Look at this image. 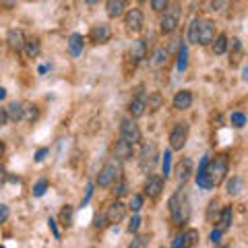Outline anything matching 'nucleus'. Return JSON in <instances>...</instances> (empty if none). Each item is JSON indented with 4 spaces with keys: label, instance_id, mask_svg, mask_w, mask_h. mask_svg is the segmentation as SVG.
<instances>
[{
    "label": "nucleus",
    "instance_id": "obj_1",
    "mask_svg": "<svg viewBox=\"0 0 248 248\" xmlns=\"http://www.w3.org/2000/svg\"><path fill=\"white\" fill-rule=\"evenodd\" d=\"M168 209H170V217H172L174 226H182V223L190 219V203L184 192H176L174 197H170Z\"/></svg>",
    "mask_w": 248,
    "mask_h": 248
},
{
    "label": "nucleus",
    "instance_id": "obj_2",
    "mask_svg": "<svg viewBox=\"0 0 248 248\" xmlns=\"http://www.w3.org/2000/svg\"><path fill=\"white\" fill-rule=\"evenodd\" d=\"M228 170H230V159H228V155L221 153V155H215L213 161L209 159V164H207V180H209V184H211V188L219 186L223 180H226Z\"/></svg>",
    "mask_w": 248,
    "mask_h": 248
},
{
    "label": "nucleus",
    "instance_id": "obj_3",
    "mask_svg": "<svg viewBox=\"0 0 248 248\" xmlns=\"http://www.w3.org/2000/svg\"><path fill=\"white\" fill-rule=\"evenodd\" d=\"M120 172H122L120 161L114 155V157L108 159L106 166L99 170V174H97V186H99V188H108V186H112L114 182H118L120 180Z\"/></svg>",
    "mask_w": 248,
    "mask_h": 248
},
{
    "label": "nucleus",
    "instance_id": "obj_4",
    "mask_svg": "<svg viewBox=\"0 0 248 248\" xmlns=\"http://www.w3.org/2000/svg\"><path fill=\"white\" fill-rule=\"evenodd\" d=\"M188 124L186 122H178L176 126L172 128V133H170V149L172 151H180L182 147L186 145V141H188Z\"/></svg>",
    "mask_w": 248,
    "mask_h": 248
},
{
    "label": "nucleus",
    "instance_id": "obj_5",
    "mask_svg": "<svg viewBox=\"0 0 248 248\" xmlns=\"http://www.w3.org/2000/svg\"><path fill=\"white\" fill-rule=\"evenodd\" d=\"M120 137L124 139V141L128 143H141V128H139V124L135 122V118L130 116V118H122L120 122Z\"/></svg>",
    "mask_w": 248,
    "mask_h": 248
},
{
    "label": "nucleus",
    "instance_id": "obj_6",
    "mask_svg": "<svg viewBox=\"0 0 248 248\" xmlns=\"http://www.w3.org/2000/svg\"><path fill=\"white\" fill-rule=\"evenodd\" d=\"M215 40V23L211 19H199V29H197V44L209 46Z\"/></svg>",
    "mask_w": 248,
    "mask_h": 248
},
{
    "label": "nucleus",
    "instance_id": "obj_7",
    "mask_svg": "<svg viewBox=\"0 0 248 248\" xmlns=\"http://www.w3.org/2000/svg\"><path fill=\"white\" fill-rule=\"evenodd\" d=\"M145 110H147V93H145L143 85H141V87H137L133 99H130L128 112H130V116H133V118H141V116L145 114Z\"/></svg>",
    "mask_w": 248,
    "mask_h": 248
},
{
    "label": "nucleus",
    "instance_id": "obj_8",
    "mask_svg": "<svg viewBox=\"0 0 248 248\" xmlns=\"http://www.w3.org/2000/svg\"><path fill=\"white\" fill-rule=\"evenodd\" d=\"M178 23H180V11H178V6H174V9H168L166 15L159 21L161 33H172V31H176Z\"/></svg>",
    "mask_w": 248,
    "mask_h": 248
},
{
    "label": "nucleus",
    "instance_id": "obj_9",
    "mask_svg": "<svg viewBox=\"0 0 248 248\" xmlns=\"http://www.w3.org/2000/svg\"><path fill=\"white\" fill-rule=\"evenodd\" d=\"M143 21H145V17H143L141 9H130L124 15V25H126L130 33H139V31L143 29Z\"/></svg>",
    "mask_w": 248,
    "mask_h": 248
},
{
    "label": "nucleus",
    "instance_id": "obj_10",
    "mask_svg": "<svg viewBox=\"0 0 248 248\" xmlns=\"http://www.w3.org/2000/svg\"><path fill=\"white\" fill-rule=\"evenodd\" d=\"M110 37H112V29L108 23H97L89 31V40L93 44H106V42H110Z\"/></svg>",
    "mask_w": 248,
    "mask_h": 248
},
{
    "label": "nucleus",
    "instance_id": "obj_11",
    "mask_svg": "<svg viewBox=\"0 0 248 248\" xmlns=\"http://www.w3.org/2000/svg\"><path fill=\"white\" fill-rule=\"evenodd\" d=\"M124 217H126V205H124L122 201H114L106 211V219L110 223H120Z\"/></svg>",
    "mask_w": 248,
    "mask_h": 248
},
{
    "label": "nucleus",
    "instance_id": "obj_12",
    "mask_svg": "<svg viewBox=\"0 0 248 248\" xmlns=\"http://www.w3.org/2000/svg\"><path fill=\"white\" fill-rule=\"evenodd\" d=\"M164 190V176H149L145 182V195L149 199H157Z\"/></svg>",
    "mask_w": 248,
    "mask_h": 248
},
{
    "label": "nucleus",
    "instance_id": "obj_13",
    "mask_svg": "<svg viewBox=\"0 0 248 248\" xmlns=\"http://www.w3.org/2000/svg\"><path fill=\"white\" fill-rule=\"evenodd\" d=\"M25 33H23V29H11L9 33H6V44H9V48L13 52H21L25 48Z\"/></svg>",
    "mask_w": 248,
    "mask_h": 248
},
{
    "label": "nucleus",
    "instance_id": "obj_14",
    "mask_svg": "<svg viewBox=\"0 0 248 248\" xmlns=\"http://www.w3.org/2000/svg\"><path fill=\"white\" fill-rule=\"evenodd\" d=\"M145 56H147V44H145V40L133 42V46H130V50H128V58L133 60V64H139V62H141Z\"/></svg>",
    "mask_w": 248,
    "mask_h": 248
},
{
    "label": "nucleus",
    "instance_id": "obj_15",
    "mask_svg": "<svg viewBox=\"0 0 248 248\" xmlns=\"http://www.w3.org/2000/svg\"><path fill=\"white\" fill-rule=\"evenodd\" d=\"M207 164H209V155H205V157L201 159V166H199V172H197V176H195V180H197L199 188H203V190H213L211 184H209V180H207Z\"/></svg>",
    "mask_w": 248,
    "mask_h": 248
},
{
    "label": "nucleus",
    "instance_id": "obj_16",
    "mask_svg": "<svg viewBox=\"0 0 248 248\" xmlns=\"http://www.w3.org/2000/svg\"><path fill=\"white\" fill-rule=\"evenodd\" d=\"M133 143H128V141H124V139L120 137L118 141H116V145H114V155L118 159H130L133 157Z\"/></svg>",
    "mask_w": 248,
    "mask_h": 248
},
{
    "label": "nucleus",
    "instance_id": "obj_17",
    "mask_svg": "<svg viewBox=\"0 0 248 248\" xmlns=\"http://www.w3.org/2000/svg\"><path fill=\"white\" fill-rule=\"evenodd\" d=\"M126 9V0H106V13L110 19H118L120 15H124Z\"/></svg>",
    "mask_w": 248,
    "mask_h": 248
},
{
    "label": "nucleus",
    "instance_id": "obj_18",
    "mask_svg": "<svg viewBox=\"0 0 248 248\" xmlns=\"http://www.w3.org/2000/svg\"><path fill=\"white\" fill-rule=\"evenodd\" d=\"M174 108L176 110H188V108L192 106V93L188 89H182V91H178L176 95H174Z\"/></svg>",
    "mask_w": 248,
    "mask_h": 248
},
{
    "label": "nucleus",
    "instance_id": "obj_19",
    "mask_svg": "<svg viewBox=\"0 0 248 248\" xmlns=\"http://www.w3.org/2000/svg\"><path fill=\"white\" fill-rule=\"evenodd\" d=\"M176 174H178V182L186 184V180H188L190 174H192V161H190V157H184L180 164H178Z\"/></svg>",
    "mask_w": 248,
    "mask_h": 248
},
{
    "label": "nucleus",
    "instance_id": "obj_20",
    "mask_svg": "<svg viewBox=\"0 0 248 248\" xmlns=\"http://www.w3.org/2000/svg\"><path fill=\"white\" fill-rule=\"evenodd\" d=\"M155 164V145H145L143 147V153H141V168L147 170Z\"/></svg>",
    "mask_w": 248,
    "mask_h": 248
},
{
    "label": "nucleus",
    "instance_id": "obj_21",
    "mask_svg": "<svg viewBox=\"0 0 248 248\" xmlns=\"http://www.w3.org/2000/svg\"><path fill=\"white\" fill-rule=\"evenodd\" d=\"M83 46H85V40H83L81 33H73L68 37V52H71L73 56H79L83 52Z\"/></svg>",
    "mask_w": 248,
    "mask_h": 248
},
{
    "label": "nucleus",
    "instance_id": "obj_22",
    "mask_svg": "<svg viewBox=\"0 0 248 248\" xmlns=\"http://www.w3.org/2000/svg\"><path fill=\"white\" fill-rule=\"evenodd\" d=\"M166 62H168V50H166V48H157V50L151 54V58H149V64H151L153 68L166 66Z\"/></svg>",
    "mask_w": 248,
    "mask_h": 248
},
{
    "label": "nucleus",
    "instance_id": "obj_23",
    "mask_svg": "<svg viewBox=\"0 0 248 248\" xmlns=\"http://www.w3.org/2000/svg\"><path fill=\"white\" fill-rule=\"evenodd\" d=\"M232 219H234V211H232V207H223L219 211V230L226 232L232 228Z\"/></svg>",
    "mask_w": 248,
    "mask_h": 248
},
{
    "label": "nucleus",
    "instance_id": "obj_24",
    "mask_svg": "<svg viewBox=\"0 0 248 248\" xmlns=\"http://www.w3.org/2000/svg\"><path fill=\"white\" fill-rule=\"evenodd\" d=\"M242 54H244L242 44H240L238 37H234V40H232V50H230V64H232V66L238 64L240 58H242Z\"/></svg>",
    "mask_w": 248,
    "mask_h": 248
},
{
    "label": "nucleus",
    "instance_id": "obj_25",
    "mask_svg": "<svg viewBox=\"0 0 248 248\" xmlns=\"http://www.w3.org/2000/svg\"><path fill=\"white\" fill-rule=\"evenodd\" d=\"M228 195L230 197H236V195H240L242 192V188H244V182H242V178H238V176H232L230 180H228Z\"/></svg>",
    "mask_w": 248,
    "mask_h": 248
},
{
    "label": "nucleus",
    "instance_id": "obj_26",
    "mask_svg": "<svg viewBox=\"0 0 248 248\" xmlns=\"http://www.w3.org/2000/svg\"><path fill=\"white\" fill-rule=\"evenodd\" d=\"M6 114H9V120H15V122L23 120V104H19V102L9 104L6 106Z\"/></svg>",
    "mask_w": 248,
    "mask_h": 248
},
{
    "label": "nucleus",
    "instance_id": "obj_27",
    "mask_svg": "<svg viewBox=\"0 0 248 248\" xmlns=\"http://www.w3.org/2000/svg\"><path fill=\"white\" fill-rule=\"evenodd\" d=\"M176 66H178V71H180V73H184V71H186V66H188V48H186V44H180Z\"/></svg>",
    "mask_w": 248,
    "mask_h": 248
},
{
    "label": "nucleus",
    "instance_id": "obj_28",
    "mask_svg": "<svg viewBox=\"0 0 248 248\" xmlns=\"http://www.w3.org/2000/svg\"><path fill=\"white\" fill-rule=\"evenodd\" d=\"M228 44H230V40H228V35H226V33L217 35V40L213 42V54H217V56H221V54H226V50H228Z\"/></svg>",
    "mask_w": 248,
    "mask_h": 248
},
{
    "label": "nucleus",
    "instance_id": "obj_29",
    "mask_svg": "<svg viewBox=\"0 0 248 248\" xmlns=\"http://www.w3.org/2000/svg\"><path fill=\"white\" fill-rule=\"evenodd\" d=\"M73 215H75V209L71 205H66L64 209L60 211V223L64 228H71L73 226Z\"/></svg>",
    "mask_w": 248,
    "mask_h": 248
},
{
    "label": "nucleus",
    "instance_id": "obj_30",
    "mask_svg": "<svg viewBox=\"0 0 248 248\" xmlns=\"http://www.w3.org/2000/svg\"><path fill=\"white\" fill-rule=\"evenodd\" d=\"M37 116H40V112H37V106H33V104H25V106H23V120L33 122V120H37Z\"/></svg>",
    "mask_w": 248,
    "mask_h": 248
},
{
    "label": "nucleus",
    "instance_id": "obj_31",
    "mask_svg": "<svg viewBox=\"0 0 248 248\" xmlns=\"http://www.w3.org/2000/svg\"><path fill=\"white\" fill-rule=\"evenodd\" d=\"M25 50H27L29 58H37V54H40V40H35V37L27 40L25 42Z\"/></svg>",
    "mask_w": 248,
    "mask_h": 248
},
{
    "label": "nucleus",
    "instance_id": "obj_32",
    "mask_svg": "<svg viewBox=\"0 0 248 248\" xmlns=\"http://www.w3.org/2000/svg\"><path fill=\"white\" fill-rule=\"evenodd\" d=\"M182 236H184V248L199 244V232L197 230H186Z\"/></svg>",
    "mask_w": 248,
    "mask_h": 248
},
{
    "label": "nucleus",
    "instance_id": "obj_33",
    "mask_svg": "<svg viewBox=\"0 0 248 248\" xmlns=\"http://www.w3.org/2000/svg\"><path fill=\"white\" fill-rule=\"evenodd\" d=\"M161 157H164L161 159V172H164V178H168L170 172H172V149L166 151Z\"/></svg>",
    "mask_w": 248,
    "mask_h": 248
},
{
    "label": "nucleus",
    "instance_id": "obj_34",
    "mask_svg": "<svg viewBox=\"0 0 248 248\" xmlns=\"http://www.w3.org/2000/svg\"><path fill=\"white\" fill-rule=\"evenodd\" d=\"M230 122H232V126L242 128L244 124H246V114H244V112H232V116H230Z\"/></svg>",
    "mask_w": 248,
    "mask_h": 248
},
{
    "label": "nucleus",
    "instance_id": "obj_35",
    "mask_svg": "<svg viewBox=\"0 0 248 248\" xmlns=\"http://www.w3.org/2000/svg\"><path fill=\"white\" fill-rule=\"evenodd\" d=\"M232 6V0H211V9L215 13H226Z\"/></svg>",
    "mask_w": 248,
    "mask_h": 248
},
{
    "label": "nucleus",
    "instance_id": "obj_36",
    "mask_svg": "<svg viewBox=\"0 0 248 248\" xmlns=\"http://www.w3.org/2000/svg\"><path fill=\"white\" fill-rule=\"evenodd\" d=\"M46 190H48V180H44V178H42V180H37L33 184V190H31V192H33V197H44Z\"/></svg>",
    "mask_w": 248,
    "mask_h": 248
},
{
    "label": "nucleus",
    "instance_id": "obj_37",
    "mask_svg": "<svg viewBox=\"0 0 248 248\" xmlns=\"http://www.w3.org/2000/svg\"><path fill=\"white\" fill-rule=\"evenodd\" d=\"M128 209H130L133 213H139V211H141V209H143V195H133Z\"/></svg>",
    "mask_w": 248,
    "mask_h": 248
},
{
    "label": "nucleus",
    "instance_id": "obj_38",
    "mask_svg": "<svg viewBox=\"0 0 248 248\" xmlns=\"http://www.w3.org/2000/svg\"><path fill=\"white\" fill-rule=\"evenodd\" d=\"M219 211H221V209H219V201H211V203H209V209H207V219L209 221H213V217L215 215H219Z\"/></svg>",
    "mask_w": 248,
    "mask_h": 248
},
{
    "label": "nucleus",
    "instance_id": "obj_39",
    "mask_svg": "<svg viewBox=\"0 0 248 248\" xmlns=\"http://www.w3.org/2000/svg\"><path fill=\"white\" fill-rule=\"evenodd\" d=\"M170 6V0H151V9L155 13H166Z\"/></svg>",
    "mask_w": 248,
    "mask_h": 248
},
{
    "label": "nucleus",
    "instance_id": "obj_40",
    "mask_svg": "<svg viewBox=\"0 0 248 248\" xmlns=\"http://www.w3.org/2000/svg\"><path fill=\"white\" fill-rule=\"evenodd\" d=\"M139 228H141V217H139V213H135L133 217H130V223H128V232L130 234H137Z\"/></svg>",
    "mask_w": 248,
    "mask_h": 248
},
{
    "label": "nucleus",
    "instance_id": "obj_41",
    "mask_svg": "<svg viewBox=\"0 0 248 248\" xmlns=\"http://www.w3.org/2000/svg\"><path fill=\"white\" fill-rule=\"evenodd\" d=\"M197 29H199V19H195L188 25V42L192 44H197Z\"/></svg>",
    "mask_w": 248,
    "mask_h": 248
},
{
    "label": "nucleus",
    "instance_id": "obj_42",
    "mask_svg": "<svg viewBox=\"0 0 248 248\" xmlns=\"http://www.w3.org/2000/svg\"><path fill=\"white\" fill-rule=\"evenodd\" d=\"M159 104H161V97L157 95V93H153V95H149V99H147V106L153 108V110L155 108H159Z\"/></svg>",
    "mask_w": 248,
    "mask_h": 248
},
{
    "label": "nucleus",
    "instance_id": "obj_43",
    "mask_svg": "<svg viewBox=\"0 0 248 248\" xmlns=\"http://www.w3.org/2000/svg\"><path fill=\"white\" fill-rule=\"evenodd\" d=\"M221 234H223V232H221L219 228H217V230H213L211 234H209V240H211L213 244H219V242H221Z\"/></svg>",
    "mask_w": 248,
    "mask_h": 248
},
{
    "label": "nucleus",
    "instance_id": "obj_44",
    "mask_svg": "<svg viewBox=\"0 0 248 248\" xmlns=\"http://www.w3.org/2000/svg\"><path fill=\"white\" fill-rule=\"evenodd\" d=\"M6 219H9V207L4 203H0V223H4Z\"/></svg>",
    "mask_w": 248,
    "mask_h": 248
},
{
    "label": "nucleus",
    "instance_id": "obj_45",
    "mask_svg": "<svg viewBox=\"0 0 248 248\" xmlns=\"http://www.w3.org/2000/svg\"><path fill=\"white\" fill-rule=\"evenodd\" d=\"M91 195H93V184H89V186H87V190H85V199L81 201V207H85V205L89 203V201H91Z\"/></svg>",
    "mask_w": 248,
    "mask_h": 248
},
{
    "label": "nucleus",
    "instance_id": "obj_46",
    "mask_svg": "<svg viewBox=\"0 0 248 248\" xmlns=\"http://www.w3.org/2000/svg\"><path fill=\"white\" fill-rule=\"evenodd\" d=\"M6 122H9V114H6V108L0 106V128L6 126Z\"/></svg>",
    "mask_w": 248,
    "mask_h": 248
},
{
    "label": "nucleus",
    "instance_id": "obj_47",
    "mask_svg": "<svg viewBox=\"0 0 248 248\" xmlns=\"http://www.w3.org/2000/svg\"><path fill=\"white\" fill-rule=\"evenodd\" d=\"M124 192H126V182H118V184H116V190H114V195L116 197H122L124 195Z\"/></svg>",
    "mask_w": 248,
    "mask_h": 248
},
{
    "label": "nucleus",
    "instance_id": "obj_48",
    "mask_svg": "<svg viewBox=\"0 0 248 248\" xmlns=\"http://www.w3.org/2000/svg\"><path fill=\"white\" fill-rule=\"evenodd\" d=\"M147 244H149V242H147V238H141V236H139V238L133 240V244H130V246H133V248H139V246H147Z\"/></svg>",
    "mask_w": 248,
    "mask_h": 248
},
{
    "label": "nucleus",
    "instance_id": "obj_49",
    "mask_svg": "<svg viewBox=\"0 0 248 248\" xmlns=\"http://www.w3.org/2000/svg\"><path fill=\"white\" fill-rule=\"evenodd\" d=\"M48 223H50V230H52L54 238H56V240H60V232H58V228H56V221H54V219H50Z\"/></svg>",
    "mask_w": 248,
    "mask_h": 248
},
{
    "label": "nucleus",
    "instance_id": "obj_50",
    "mask_svg": "<svg viewBox=\"0 0 248 248\" xmlns=\"http://www.w3.org/2000/svg\"><path fill=\"white\" fill-rule=\"evenodd\" d=\"M180 246L184 248V236H182V234H180V236H176V238H174V242H172V248H180Z\"/></svg>",
    "mask_w": 248,
    "mask_h": 248
},
{
    "label": "nucleus",
    "instance_id": "obj_51",
    "mask_svg": "<svg viewBox=\"0 0 248 248\" xmlns=\"http://www.w3.org/2000/svg\"><path fill=\"white\" fill-rule=\"evenodd\" d=\"M48 155V149H40L35 153V161H44V157Z\"/></svg>",
    "mask_w": 248,
    "mask_h": 248
},
{
    "label": "nucleus",
    "instance_id": "obj_52",
    "mask_svg": "<svg viewBox=\"0 0 248 248\" xmlns=\"http://www.w3.org/2000/svg\"><path fill=\"white\" fill-rule=\"evenodd\" d=\"M0 4H2L4 9H13V6L17 4V0H0Z\"/></svg>",
    "mask_w": 248,
    "mask_h": 248
},
{
    "label": "nucleus",
    "instance_id": "obj_53",
    "mask_svg": "<svg viewBox=\"0 0 248 248\" xmlns=\"http://www.w3.org/2000/svg\"><path fill=\"white\" fill-rule=\"evenodd\" d=\"M104 226H106L104 219H102V217H97V219H95V228H104Z\"/></svg>",
    "mask_w": 248,
    "mask_h": 248
},
{
    "label": "nucleus",
    "instance_id": "obj_54",
    "mask_svg": "<svg viewBox=\"0 0 248 248\" xmlns=\"http://www.w3.org/2000/svg\"><path fill=\"white\" fill-rule=\"evenodd\" d=\"M4 178H6V172H4V168H0V184L4 182Z\"/></svg>",
    "mask_w": 248,
    "mask_h": 248
},
{
    "label": "nucleus",
    "instance_id": "obj_55",
    "mask_svg": "<svg viewBox=\"0 0 248 248\" xmlns=\"http://www.w3.org/2000/svg\"><path fill=\"white\" fill-rule=\"evenodd\" d=\"M242 79L248 83V66H244V71H242Z\"/></svg>",
    "mask_w": 248,
    "mask_h": 248
},
{
    "label": "nucleus",
    "instance_id": "obj_56",
    "mask_svg": "<svg viewBox=\"0 0 248 248\" xmlns=\"http://www.w3.org/2000/svg\"><path fill=\"white\" fill-rule=\"evenodd\" d=\"M4 97H6V89H4V87H0V102H2Z\"/></svg>",
    "mask_w": 248,
    "mask_h": 248
},
{
    "label": "nucleus",
    "instance_id": "obj_57",
    "mask_svg": "<svg viewBox=\"0 0 248 248\" xmlns=\"http://www.w3.org/2000/svg\"><path fill=\"white\" fill-rule=\"evenodd\" d=\"M2 155H4V143L0 141V157H2Z\"/></svg>",
    "mask_w": 248,
    "mask_h": 248
},
{
    "label": "nucleus",
    "instance_id": "obj_58",
    "mask_svg": "<svg viewBox=\"0 0 248 248\" xmlns=\"http://www.w3.org/2000/svg\"><path fill=\"white\" fill-rule=\"evenodd\" d=\"M85 2H87V4H95L97 0H85Z\"/></svg>",
    "mask_w": 248,
    "mask_h": 248
},
{
    "label": "nucleus",
    "instance_id": "obj_59",
    "mask_svg": "<svg viewBox=\"0 0 248 248\" xmlns=\"http://www.w3.org/2000/svg\"><path fill=\"white\" fill-rule=\"evenodd\" d=\"M137 2H145V0H137Z\"/></svg>",
    "mask_w": 248,
    "mask_h": 248
}]
</instances>
